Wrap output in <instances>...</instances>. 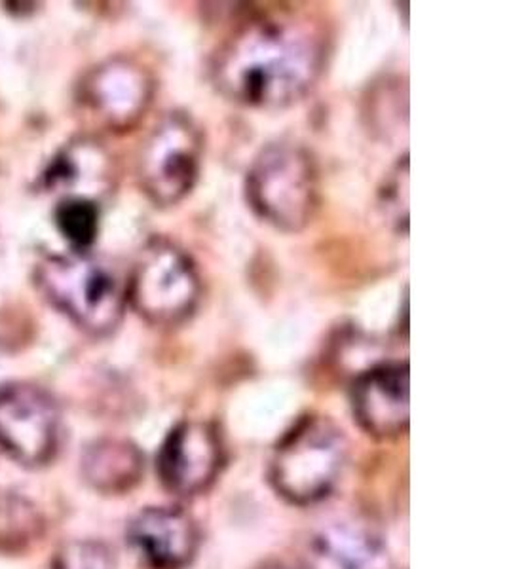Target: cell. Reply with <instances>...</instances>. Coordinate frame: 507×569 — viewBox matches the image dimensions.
<instances>
[{
    "label": "cell",
    "instance_id": "6da1fadb",
    "mask_svg": "<svg viewBox=\"0 0 507 569\" xmlns=\"http://www.w3.org/2000/svg\"><path fill=\"white\" fill-rule=\"evenodd\" d=\"M326 66V37L316 23L291 13L248 21L211 61V82L235 103L286 109L312 90Z\"/></svg>",
    "mask_w": 507,
    "mask_h": 569
},
{
    "label": "cell",
    "instance_id": "7a4b0ae2",
    "mask_svg": "<svg viewBox=\"0 0 507 569\" xmlns=\"http://www.w3.org/2000/svg\"><path fill=\"white\" fill-rule=\"evenodd\" d=\"M34 279L46 300L88 335L107 337L125 318L126 283L90 251L50 254Z\"/></svg>",
    "mask_w": 507,
    "mask_h": 569
},
{
    "label": "cell",
    "instance_id": "3957f363",
    "mask_svg": "<svg viewBox=\"0 0 507 569\" xmlns=\"http://www.w3.org/2000/svg\"><path fill=\"white\" fill-rule=\"evenodd\" d=\"M249 208L286 233L305 230L319 206V176L312 154L295 142H272L259 154L246 181Z\"/></svg>",
    "mask_w": 507,
    "mask_h": 569
},
{
    "label": "cell",
    "instance_id": "277c9868",
    "mask_svg": "<svg viewBox=\"0 0 507 569\" xmlns=\"http://www.w3.org/2000/svg\"><path fill=\"white\" fill-rule=\"evenodd\" d=\"M345 463L342 431L329 418L306 416L278 442L268 475L278 496L305 507L331 493Z\"/></svg>",
    "mask_w": 507,
    "mask_h": 569
},
{
    "label": "cell",
    "instance_id": "5b68a950",
    "mask_svg": "<svg viewBox=\"0 0 507 569\" xmlns=\"http://www.w3.org/2000/svg\"><path fill=\"white\" fill-rule=\"evenodd\" d=\"M126 295L147 323L179 327L198 308L202 284L187 252L171 241L152 240L137 254Z\"/></svg>",
    "mask_w": 507,
    "mask_h": 569
},
{
    "label": "cell",
    "instance_id": "8992f818",
    "mask_svg": "<svg viewBox=\"0 0 507 569\" xmlns=\"http://www.w3.org/2000/svg\"><path fill=\"white\" fill-rule=\"evenodd\" d=\"M202 131L185 112H169L137 154V179L158 208H171L195 188L202 163Z\"/></svg>",
    "mask_w": 507,
    "mask_h": 569
},
{
    "label": "cell",
    "instance_id": "52a82bcc",
    "mask_svg": "<svg viewBox=\"0 0 507 569\" xmlns=\"http://www.w3.org/2000/svg\"><path fill=\"white\" fill-rule=\"evenodd\" d=\"M152 98L155 78L136 59H107L80 82V104L93 122L109 131L131 130L149 110Z\"/></svg>",
    "mask_w": 507,
    "mask_h": 569
},
{
    "label": "cell",
    "instance_id": "ba28073f",
    "mask_svg": "<svg viewBox=\"0 0 507 569\" xmlns=\"http://www.w3.org/2000/svg\"><path fill=\"white\" fill-rule=\"evenodd\" d=\"M61 437V418L52 397L29 383L0 388V448L23 466L52 460Z\"/></svg>",
    "mask_w": 507,
    "mask_h": 569
},
{
    "label": "cell",
    "instance_id": "9c48e42d",
    "mask_svg": "<svg viewBox=\"0 0 507 569\" xmlns=\"http://www.w3.org/2000/svg\"><path fill=\"white\" fill-rule=\"evenodd\" d=\"M225 450L215 427L182 421L169 431L157 458L163 488L179 498L206 492L221 472Z\"/></svg>",
    "mask_w": 507,
    "mask_h": 569
},
{
    "label": "cell",
    "instance_id": "30bf717a",
    "mask_svg": "<svg viewBox=\"0 0 507 569\" xmlns=\"http://www.w3.org/2000/svg\"><path fill=\"white\" fill-rule=\"evenodd\" d=\"M407 362H382L365 370L351 386V410L365 433L396 439L409 427L410 388Z\"/></svg>",
    "mask_w": 507,
    "mask_h": 569
},
{
    "label": "cell",
    "instance_id": "8fae6325",
    "mask_svg": "<svg viewBox=\"0 0 507 569\" xmlns=\"http://www.w3.org/2000/svg\"><path fill=\"white\" fill-rule=\"evenodd\" d=\"M139 558L152 569H182L195 560L200 533L195 520L176 507H150L128 528Z\"/></svg>",
    "mask_w": 507,
    "mask_h": 569
},
{
    "label": "cell",
    "instance_id": "7c38bea8",
    "mask_svg": "<svg viewBox=\"0 0 507 569\" xmlns=\"http://www.w3.org/2000/svg\"><path fill=\"white\" fill-rule=\"evenodd\" d=\"M380 537L356 520H338L319 530L310 547L312 569H386Z\"/></svg>",
    "mask_w": 507,
    "mask_h": 569
},
{
    "label": "cell",
    "instance_id": "4fadbf2b",
    "mask_svg": "<svg viewBox=\"0 0 507 569\" xmlns=\"http://www.w3.org/2000/svg\"><path fill=\"white\" fill-rule=\"evenodd\" d=\"M111 187V158L98 142L71 144L46 173V188L61 192V198H88L101 203Z\"/></svg>",
    "mask_w": 507,
    "mask_h": 569
},
{
    "label": "cell",
    "instance_id": "5bb4252c",
    "mask_svg": "<svg viewBox=\"0 0 507 569\" xmlns=\"http://www.w3.org/2000/svg\"><path fill=\"white\" fill-rule=\"evenodd\" d=\"M82 475L98 492H130L143 475V456L128 440H98L86 448Z\"/></svg>",
    "mask_w": 507,
    "mask_h": 569
},
{
    "label": "cell",
    "instance_id": "9a60e30c",
    "mask_svg": "<svg viewBox=\"0 0 507 569\" xmlns=\"http://www.w3.org/2000/svg\"><path fill=\"white\" fill-rule=\"evenodd\" d=\"M42 533V520L31 501L16 493L0 492V550L20 552Z\"/></svg>",
    "mask_w": 507,
    "mask_h": 569
},
{
    "label": "cell",
    "instance_id": "2e32d148",
    "mask_svg": "<svg viewBox=\"0 0 507 569\" xmlns=\"http://www.w3.org/2000/svg\"><path fill=\"white\" fill-rule=\"evenodd\" d=\"M101 203L88 198H61L53 211V220L61 238L71 251H90L98 240Z\"/></svg>",
    "mask_w": 507,
    "mask_h": 569
},
{
    "label": "cell",
    "instance_id": "e0dca14e",
    "mask_svg": "<svg viewBox=\"0 0 507 569\" xmlns=\"http://www.w3.org/2000/svg\"><path fill=\"white\" fill-rule=\"evenodd\" d=\"M378 203L386 224L397 233H409V154L397 160L384 179Z\"/></svg>",
    "mask_w": 507,
    "mask_h": 569
},
{
    "label": "cell",
    "instance_id": "ac0fdd59",
    "mask_svg": "<svg viewBox=\"0 0 507 569\" xmlns=\"http://www.w3.org/2000/svg\"><path fill=\"white\" fill-rule=\"evenodd\" d=\"M52 569H115V557L99 541H71L56 552Z\"/></svg>",
    "mask_w": 507,
    "mask_h": 569
},
{
    "label": "cell",
    "instance_id": "d6986e66",
    "mask_svg": "<svg viewBox=\"0 0 507 569\" xmlns=\"http://www.w3.org/2000/svg\"><path fill=\"white\" fill-rule=\"evenodd\" d=\"M262 569H291L287 568V566H281V563H270V566H265Z\"/></svg>",
    "mask_w": 507,
    "mask_h": 569
}]
</instances>
